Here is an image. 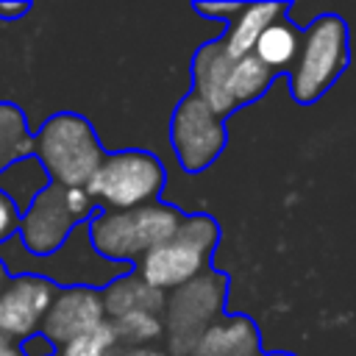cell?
<instances>
[{
	"label": "cell",
	"mask_w": 356,
	"mask_h": 356,
	"mask_svg": "<svg viewBox=\"0 0 356 356\" xmlns=\"http://www.w3.org/2000/svg\"><path fill=\"white\" fill-rule=\"evenodd\" d=\"M181 222V209L156 200L125 211H95L86 222V234L92 250L100 259L125 267L131 261H139L161 242H167Z\"/></svg>",
	"instance_id": "1"
},
{
	"label": "cell",
	"mask_w": 356,
	"mask_h": 356,
	"mask_svg": "<svg viewBox=\"0 0 356 356\" xmlns=\"http://www.w3.org/2000/svg\"><path fill=\"white\" fill-rule=\"evenodd\" d=\"M33 159L47 172L50 184L86 186L106 159V150L86 117L61 111L47 117L33 134Z\"/></svg>",
	"instance_id": "2"
},
{
	"label": "cell",
	"mask_w": 356,
	"mask_h": 356,
	"mask_svg": "<svg viewBox=\"0 0 356 356\" xmlns=\"http://www.w3.org/2000/svg\"><path fill=\"white\" fill-rule=\"evenodd\" d=\"M217 242H220V228L214 217L184 214L178 231L136 261V275L147 286L167 295L209 270Z\"/></svg>",
	"instance_id": "3"
},
{
	"label": "cell",
	"mask_w": 356,
	"mask_h": 356,
	"mask_svg": "<svg viewBox=\"0 0 356 356\" xmlns=\"http://www.w3.org/2000/svg\"><path fill=\"white\" fill-rule=\"evenodd\" d=\"M348 25L337 14H320L300 36L298 56L289 67V89L298 103H314L348 67Z\"/></svg>",
	"instance_id": "4"
},
{
	"label": "cell",
	"mask_w": 356,
	"mask_h": 356,
	"mask_svg": "<svg viewBox=\"0 0 356 356\" xmlns=\"http://www.w3.org/2000/svg\"><path fill=\"white\" fill-rule=\"evenodd\" d=\"M164 186V167L147 150H114L106 153L89 184L83 186L100 211H125L156 203Z\"/></svg>",
	"instance_id": "5"
},
{
	"label": "cell",
	"mask_w": 356,
	"mask_h": 356,
	"mask_svg": "<svg viewBox=\"0 0 356 356\" xmlns=\"http://www.w3.org/2000/svg\"><path fill=\"white\" fill-rule=\"evenodd\" d=\"M95 214V203L83 186L47 184L19 220V245L36 259L53 256L78 225H86Z\"/></svg>",
	"instance_id": "6"
},
{
	"label": "cell",
	"mask_w": 356,
	"mask_h": 356,
	"mask_svg": "<svg viewBox=\"0 0 356 356\" xmlns=\"http://www.w3.org/2000/svg\"><path fill=\"white\" fill-rule=\"evenodd\" d=\"M225 303V275L217 270H206L189 284L164 295V337L167 356H186L197 337L220 320Z\"/></svg>",
	"instance_id": "7"
},
{
	"label": "cell",
	"mask_w": 356,
	"mask_h": 356,
	"mask_svg": "<svg viewBox=\"0 0 356 356\" xmlns=\"http://www.w3.org/2000/svg\"><path fill=\"white\" fill-rule=\"evenodd\" d=\"M170 142L178 164L186 172H200L225 147V125L222 117L214 114L200 97L186 95L170 120Z\"/></svg>",
	"instance_id": "8"
},
{
	"label": "cell",
	"mask_w": 356,
	"mask_h": 356,
	"mask_svg": "<svg viewBox=\"0 0 356 356\" xmlns=\"http://www.w3.org/2000/svg\"><path fill=\"white\" fill-rule=\"evenodd\" d=\"M58 292V284L42 278V275H28L19 273L8 278L0 286V337L6 342L25 339L39 331L53 298Z\"/></svg>",
	"instance_id": "9"
},
{
	"label": "cell",
	"mask_w": 356,
	"mask_h": 356,
	"mask_svg": "<svg viewBox=\"0 0 356 356\" xmlns=\"http://www.w3.org/2000/svg\"><path fill=\"white\" fill-rule=\"evenodd\" d=\"M103 320H106V309H103L100 289H95V286H58V292H56V298H53V303H50V309L39 325V334L47 337L58 350Z\"/></svg>",
	"instance_id": "10"
},
{
	"label": "cell",
	"mask_w": 356,
	"mask_h": 356,
	"mask_svg": "<svg viewBox=\"0 0 356 356\" xmlns=\"http://www.w3.org/2000/svg\"><path fill=\"white\" fill-rule=\"evenodd\" d=\"M234 58L225 53L220 39H211L197 47L192 58V81H195V97H200L214 114L225 117L234 111L231 95H228V78H231Z\"/></svg>",
	"instance_id": "11"
},
{
	"label": "cell",
	"mask_w": 356,
	"mask_h": 356,
	"mask_svg": "<svg viewBox=\"0 0 356 356\" xmlns=\"http://www.w3.org/2000/svg\"><path fill=\"white\" fill-rule=\"evenodd\" d=\"M186 356H261V337L250 317L228 314L214 320Z\"/></svg>",
	"instance_id": "12"
},
{
	"label": "cell",
	"mask_w": 356,
	"mask_h": 356,
	"mask_svg": "<svg viewBox=\"0 0 356 356\" xmlns=\"http://www.w3.org/2000/svg\"><path fill=\"white\" fill-rule=\"evenodd\" d=\"M286 14V3H242V8L236 11L234 19H228L225 33L220 36L225 53L236 61L253 53L256 39L261 36V31L275 22L278 17Z\"/></svg>",
	"instance_id": "13"
},
{
	"label": "cell",
	"mask_w": 356,
	"mask_h": 356,
	"mask_svg": "<svg viewBox=\"0 0 356 356\" xmlns=\"http://www.w3.org/2000/svg\"><path fill=\"white\" fill-rule=\"evenodd\" d=\"M100 298H103L106 320H117L134 312H150V314L164 312V292L147 286L136 273H122L114 281H108L100 289Z\"/></svg>",
	"instance_id": "14"
},
{
	"label": "cell",
	"mask_w": 356,
	"mask_h": 356,
	"mask_svg": "<svg viewBox=\"0 0 356 356\" xmlns=\"http://www.w3.org/2000/svg\"><path fill=\"white\" fill-rule=\"evenodd\" d=\"M298 47H300V31L278 17L275 22H270L261 36L256 39V47H253V56L273 72H281V70H289L295 56H298Z\"/></svg>",
	"instance_id": "15"
},
{
	"label": "cell",
	"mask_w": 356,
	"mask_h": 356,
	"mask_svg": "<svg viewBox=\"0 0 356 356\" xmlns=\"http://www.w3.org/2000/svg\"><path fill=\"white\" fill-rule=\"evenodd\" d=\"M28 156H33V134L28 131V120L19 106L3 100L0 103V172Z\"/></svg>",
	"instance_id": "16"
},
{
	"label": "cell",
	"mask_w": 356,
	"mask_h": 356,
	"mask_svg": "<svg viewBox=\"0 0 356 356\" xmlns=\"http://www.w3.org/2000/svg\"><path fill=\"white\" fill-rule=\"evenodd\" d=\"M47 184H50V178L33 156H28V159H22V161H17L0 172V192L19 209V214L33 203V197Z\"/></svg>",
	"instance_id": "17"
},
{
	"label": "cell",
	"mask_w": 356,
	"mask_h": 356,
	"mask_svg": "<svg viewBox=\"0 0 356 356\" xmlns=\"http://www.w3.org/2000/svg\"><path fill=\"white\" fill-rule=\"evenodd\" d=\"M273 75L275 72L267 70L253 53L245 58H236L231 67V78H228V95H231L234 108L261 97L267 92V86L273 83Z\"/></svg>",
	"instance_id": "18"
},
{
	"label": "cell",
	"mask_w": 356,
	"mask_h": 356,
	"mask_svg": "<svg viewBox=\"0 0 356 356\" xmlns=\"http://www.w3.org/2000/svg\"><path fill=\"white\" fill-rule=\"evenodd\" d=\"M111 325L117 334V345L122 348H147L150 342L164 337L161 314H150V312H134V314L117 317L111 320Z\"/></svg>",
	"instance_id": "19"
},
{
	"label": "cell",
	"mask_w": 356,
	"mask_h": 356,
	"mask_svg": "<svg viewBox=\"0 0 356 356\" xmlns=\"http://www.w3.org/2000/svg\"><path fill=\"white\" fill-rule=\"evenodd\" d=\"M117 334L111 320L97 323L95 328H89L86 334L75 337L72 342H67L64 348H58V356H111L117 350Z\"/></svg>",
	"instance_id": "20"
},
{
	"label": "cell",
	"mask_w": 356,
	"mask_h": 356,
	"mask_svg": "<svg viewBox=\"0 0 356 356\" xmlns=\"http://www.w3.org/2000/svg\"><path fill=\"white\" fill-rule=\"evenodd\" d=\"M19 220H22L19 209L0 192V245L8 242L11 236H17V231H19Z\"/></svg>",
	"instance_id": "21"
},
{
	"label": "cell",
	"mask_w": 356,
	"mask_h": 356,
	"mask_svg": "<svg viewBox=\"0 0 356 356\" xmlns=\"http://www.w3.org/2000/svg\"><path fill=\"white\" fill-rule=\"evenodd\" d=\"M17 348H19L22 356H56V345H53L47 337H42L39 331L31 334V337H25Z\"/></svg>",
	"instance_id": "22"
},
{
	"label": "cell",
	"mask_w": 356,
	"mask_h": 356,
	"mask_svg": "<svg viewBox=\"0 0 356 356\" xmlns=\"http://www.w3.org/2000/svg\"><path fill=\"white\" fill-rule=\"evenodd\" d=\"M242 3H195V11L203 17H217V19H234Z\"/></svg>",
	"instance_id": "23"
},
{
	"label": "cell",
	"mask_w": 356,
	"mask_h": 356,
	"mask_svg": "<svg viewBox=\"0 0 356 356\" xmlns=\"http://www.w3.org/2000/svg\"><path fill=\"white\" fill-rule=\"evenodd\" d=\"M28 3H0V19L11 22V19H19L22 14H28Z\"/></svg>",
	"instance_id": "24"
},
{
	"label": "cell",
	"mask_w": 356,
	"mask_h": 356,
	"mask_svg": "<svg viewBox=\"0 0 356 356\" xmlns=\"http://www.w3.org/2000/svg\"><path fill=\"white\" fill-rule=\"evenodd\" d=\"M111 356H167V353L153 350V348H122V350H117Z\"/></svg>",
	"instance_id": "25"
},
{
	"label": "cell",
	"mask_w": 356,
	"mask_h": 356,
	"mask_svg": "<svg viewBox=\"0 0 356 356\" xmlns=\"http://www.w3.org/2000/svg\"><path fill=\"white\" fill-rule=\"evenodd\" d=\"M0 356H22L14 342H0Z\"/></svg>",
	"instance_id": "26"
},
{
	"label": "cell",
	"mask_w": 356,
	"mask_h": 356,
	"mask_svg": "<svg viewBox=\"0 0 356 356\" xmlns=\"http://www.w3.org/2000/svg\"><path fill=\"white\" fill-rule=\"evenodd\" d=\"M6 275H8V270H6V261H3V259H0V286H3V284H6V281H8V278H6Z\"/></svg>",
	"instance_id": "27"
},
{
	"label": "cell",
	"mask_w": 356,
	"mask_h": 356,
	"mask_svg": "<svg viewBox=\"0 0 356 356\" xmlns=\"http://www.w3.org/2000/svg\"><path fill=\"white\" fill-rule=\"evenodd\" d=\"M261 356H295V353H289V350H273V353H261Z\"/></svg>",
	"instance_id": "28"
}]
</instances>
